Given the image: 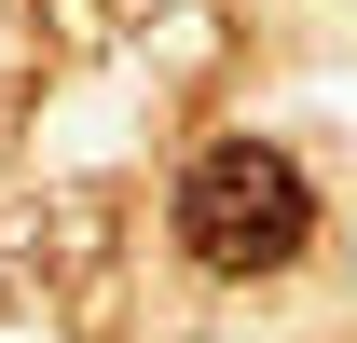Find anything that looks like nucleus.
Here are the masks:
<instances>
[{"instance_id":"obj_1","label":"nucleus","mask_w":357,"mask_h":343,"mask_svg":"<svg viewBox=\"0 0 357 343\" xmlns=\"http://www.w3.org/2000/svg\"><path fill=\"white\" fill-rule=\"evenodd\" d=\"M303 234H316V192H303V165H289L275 137L192 151V178H178V247L206 261V275H275V261H303Z\"/></svg>"}]
</instances>
